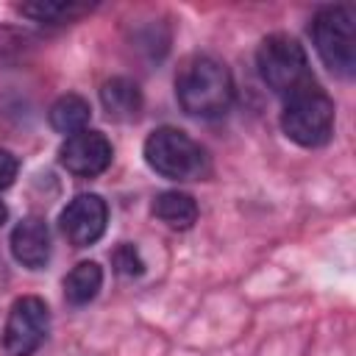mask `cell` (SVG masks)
<instances>
[{"mask_svg": "<svg viewBox=\"0 0 356 356\" xmlns=\"http://www.w3.org/2000/svg\"><path fill=\"white\" fill-rule=\"evenodd\" d=\"M106 220H108L106 200L100 195L89 192V195H78L67 203V209L58 217V225H61V234L67 236L70 245L86 248L103 236Z\"/></svg>", "mask_w": 356, "mask_h": 356, "instance_id": "7", "label": "cell"}, {"mask_svg": "<svg viewBox=\"0 0 356 356\" xmlns=\"http://www.w3.org/2000/svg\"><path fill=\"white\" fill-rule=\"evenodd\" d=\"M103 284V270L97 261H81L64 275V298L72 306L89 303Z\"/></svg>", "mask_w": 356, "mask_h": 356, "instance_id": "13", "label": "cell"}, {"mask_svg": "<svg viewBox=\"0 0 356 356\" xmlns=\"http://www.w3.org/2000/svg\"><path fill=\"white\" fill-rule=\"evenodd\" d=\"M312 39L317 47V56L323 64L339 75L350 78L356 70V17L348 6H331L323 8L314 17Z\"/></svg>", "mask_w": 356, "mask_h": 356, "instance_id": "5", "label": "cell"}, {"mask_svg": "<svg viewBox=\"0 0 356 356\" xmlns=\"http://www.w3.org/2000/svg\"><path fill=\"white\" fill-rule=\"evenodd\" d=\"M100 103L108 120L134 122L142 111V92L131 78H108L100 89Z\"/></svg>", "mask_w": 356, "mask_h": 356, "instance_id": "10", "label": "cell"}, {"mask_svg": "<svg viewBox=\"0 0 356 356\" xmlns=\"http://www.w3.org/2000/svg\"><path fill=\"white\" fill-rule=\"evenodd\" d=\"M145 161L170 181H200L209 172L206 150L178 128H156L145 139Z\"/></svg>", "mask_w": 356, "mask_h": 356, "instance_id": "2", "label": "cell"}, {"mask_svg": "<svg viewBox=\"0 0 356 356\" xmlns=\"http://www.w3.org/2000/svg\"><path fill=\"white\" fill-rule=\"evenodd\" d=\"M111 142L100 134V131H81L64 139L61 150H58V161L72 172V175H100L108 164H111Z\"/></svg>", "mask_w": 356, "mask_h": 356, "instance_id": "8", "label": "cell"}, {"mask_svg": "<svg viewBox=\"0 0 356 356\" xmlns=\"http://www.w3.org/2000/svg\"><path fill=\"white\" fill-rule=\"evenodd\" d=\"M17 170H19L17 156H11L8 150H0V189H6V186H11V184H14Z\"/></svg>", "mask_w": 356, "mask_h": 356, "instance_id": "16", "label": "cell"}, {"mask_svg": "<svg viewBox=\"0 0 356 356\" xmlns=\"http://www.w3.org/2000/svg\"><path fill=\"white\" fill-rule=\"evenodd\" d=\"M19 11L25 17H33L39 22H70L72 17L83 14L86 6L81 3H58V0H42V3H28V6H19Z\"/></svg>", "mask_w": 356, "mask_h": 356, "instance_id": "14", "label": "cell"}, {"mask_svg": "<svg viewBox=\"0 0 356 356\" xmlns=\"http://www.w3.org/2000/svg\"><path fill=\"white\" fill-rule=\"evenodd\" d=\"M50 328V312L47 303L36 295H25L14 300L6 328H3V345L11 356H31L39 350Z\"/></svg>", "mask_w": 356, "mask_h": 356, "instance_id": "6", "label": "cell"}, {"mask_svg": "<svg viewBox=\"0 0 356 356\" xmlns=\"http://www.w3.org/2000/svg\"><path fill=\"white\" fill-rule=\"evenodd\" d=\"M6 214H8V211H6V206H3V200H0V225L6 222Z\"/></svg>", "mask_w": 356, "mask_h": 356, "instance_id": "17", "label": "cell"}, {"mask_svg": "<svg viewBox=\"0 0 356 356\" xmlns=\"http://www.w3.org/2000/svg\"><path fill=\"white\" fill-rule=\"evenodd\" d=\"M153 214H156L164 225H170V228H175V231H186V228H192V222L197 220V203H195L192 195L178 192V189H170V192L156 195V200H153Z\"/></svg>", "mask_w": 356, "mask_h": 356, "instance_id": "11", "label": "cell"}, {"mask_svg": "<svg viewBox=\"0 0 356 356\" xmlns=\"http://www.w3.org/2000/svg\"><path fill=\"white\" fill-rule=\"evenodd\" d=\"M175 97L186 114L211 120L228 111L234 100V78L214 56H192L175 75Z\"/></svg>", "mask_w": 356, "mask_h": 356, "instance_id": "1", "label": "cell"}, {"mask_svg": "<svg viewBox=\"0 0 356 356\" xmlns=\"http://www.w3.org/2000/svg\"><path fill=\"white\" fill-rule=\"evenodd\" d=\"M111 261H114V267H117L120 275H139V273L145 270V261H142L139 250H136L134 245H128V242H122V245L114 250Z\"/></svg>", "mask_w": 356, "mask_h": 356, "instance_id": "15", "label": "cell"}, {"mask_svg": "<svg viewBox=\"0 0 356 356\" xmlns=\"http://www.w3.org/2000/svg\"><path fill=\"white\" fill-rule=\"evenodd\" d=\"M281 128L300 147L325 145L334 134V100L317 83L289 95L281 111Z\"/></svg>", "mask_w": 356, "mask_h": 356, "instance_id": "3", "label": "cell"}, {"mask_svg": "<svg viewBox=\"0 0 356 356\" xmlns=\"http://www.w3.org/2000/svg\"><path fill=\"white\" fill-rule=\"evenodd\" d=\"M89 117H92L89 103H86L81 95H75V92L61 95V97L50 106V125H53L58 134H64V136H72V134L86 131Z\"/></svg>", "mask_w": 356, "mask_h": 356, "instance_id": "12", "label": "cell"}, {"mask_svg": "<svg viewBox=\"0 0 356 356\" xmlns=\"http://www.w3.org/2000/svg\"><path fill=\"white\" fill-rule=\"evenodd\" d=\"M256 64H259V75L261 81L289 97L306 86L314 83L312 78V70H309V58H306V50L286 33H273L267 36L261 44H259V53H256Z\"/></svg>", "mask_w": 356, "mask_h": 356, "instance_id": "4", "label": "cell"}, {"mask_svg": "<svg viewBox=\"0 0 356 356\" xmlns=\"http://www.w3.org/2000/svg\"><path fill=\"white\" fill-rule=\"evenodd\" d=\"M11 253L22 267H44L50 259V231L44 220L39 217H25L14 225L11 231Z\"/></svg>", "mask_w": 356, "mask_h": 356, "instance_id": "9", "label": "cell"}]
</instances>
